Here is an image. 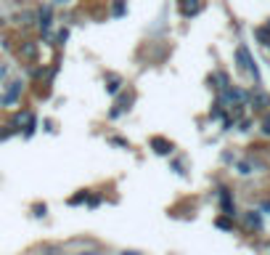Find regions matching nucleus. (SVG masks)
Instances as JSON below:
<instances>
[{"instance_id":"obj_1","label":"nucleus","mask_w":270,"mask_h":255,"mask_svg":"<svg viewBox=\"0 0 270 255\" xmlns=\"http://www.w3.org/2000/svg\"><path fill=\"white\" fill-rule=\"evenodd\" d=\"M236 64H238L241 72H249L254 77V83H260V69H257V64H254V59H252V53H249L246 45H238L236 48Z\"/></svg>"},{"instance_id":"obj_2","label":"nucleus","mask_w":270,"mask_h":255,"mask_svg":"<svg viewBox=\"0 0 270 255\" xmlns=\"http://www.w3.org/2000/svg\"><path fill=\"white\" fill-rule=\"evenodd\" d=\"M37 27H40V32L45 35V40L53 43V35H51V27H53V8H51V5H43V8L37 11Z\"/></svg>"},{"instance_id":"obj_3","label":"nucleus","mask_w":270,"mask_h":255,"mask_svg":"<svg viewBox=\"0 0 270 255\" xmlns=\"http://www.w3.org/2000/svg\"><path fill=\"white\" fill-rule=\"evenodd\" d=\"M133 101H135V93L130 90V93H122L119 98H117V104H114V109L109 112V120H117V117H122L125 112H130L133 109Z\"/></svg>"},{"instance_id":"obj_4","label":"nucleus","mask_w":270,"mask_h":255,"mask_svg":"<svg viewBox=\"0 0 270 255\" xmlns=\"http://www.w3.org/2000/svg\"><path fill=\"white\" fill-rule=\"evenodd\" d=\"M149 146H151L154 154H159V157H169V154L175 152V144L169 141V138H164V136H154L149 141Z\"/></svg>"},{"instance_id":"obj_5","label":"nucleus","mask_w":270,"mask_h":255,"mask_svg":"<svg viewBox=\"0 0 270 255\" xmlns=\"http://www.w3.org/2000/svg\"><path fill=\"white\" fill-rule=\"evenodd\" d=\"M21 80H13V83H8V88H5V93L0 96V104H16V98L21 96Z\"/></svg>"},{"instance_id":"obj_6","label":"nucleus","mask_w":270,"mask_h":255,"mask_svg":"<svg viewBox=\"0 0 270 255\" xmlns=\"http://www.w3.org/2000/svg\"><path fill=\"white\" fill-rule=\"evenodd\" d=\"M202 8H204V0H180V13L186 19H194Z\"/></svg>"},{"instance_id":"obj_7","label":"nucleus","mask_w":270,"mask_h":255,"mask_svg":"<svg viewBox=\"0 0 270 255\" xmlns=\"http://www.w3.org/2000/svg\"><path fill=\"white\" fill-rule=\"evenodd\" d=\"M217 197H220V207H222V213L225 215H230V218H233L236 215V205H233V194H230V191L222 186L220 191H217Z\"/></svg>"},{"instance_id":"obj_8","label":"nucleus","mask_w":270,"mask_h":255,"mask_svg":"<svg viewBox=\"0 0 270 255\" xmlns=\"http://www.w3.org/2000/svg\"><path fill=\"white\" fill-rule=\"evenodd\" d=\"M122 88H125V80H122L119 75H114V72H109V75H106V93L117 98Z\"/></svg>"},{"instance_id":"obj_9","label":"nucleus","mask_w":270,"mask_h":255,"mask_svg":"<svg viewBox=\"0 0 270 255\" xmlns=\"http://www.w3.org/2000/svg\"><path fill=\"white\" fill-rule=\"evenodd\" d=\"M244 226H246V231H260L262 229V213L260 210H246L244 213Z\"/></svg>"},{"instance_id":"obj_10","label":"nucleus","mask_w":270,"mask_h":255,"mask_svg":"<svg viewBox=\"0 0 270 255\" xmlns=\"http://www.w3.org/2000/svg\"><path fill=\"white\" fill-rule=\"evenodd\" d=\"M249 106H252V109H268V106H270V96L265 93V90H254V93L249 96Z\"/></svg>"},{"instance_id":"obj_11","label":"nucleus","mask_w":270,"mask_h":255,"mask_svg":"<svg viewBox=\"0 0 270 255\" xmlns=\"http://www.w3.org/2000/svg\"><path fill=\"white\" fill-rule=\"evenodd\" d=\"M29 114H32V112H27V109H21V112H16V114H13V117H11V122H8V130H11V133H16V130H21V128L27 125Z\"/></svg>"},{"instance_id":"obj_12","label":"nucleus","mask_w":270,"mask_h":255,"mask_svg":"<svg viewBox=\"0 0 270 255\" xmlns=\"http://www.w3.org/2000/svg\"><path fill=\"white\" fill-rule=\"evenodd\" d=\"M19 56H21V59H27V61H35V59H37V43L24 40V43L19 45Z\"/></svg>"},{"instance_id":"obj_13","label":"nucleus","mask_w":270,"mask_h":255,"mask_svg":"<svg viewBox=\"0 0 270 255\" xmlns=\"http://www.w3.org/2000/svg\"><path fill=\"white\" fill-rule=\"evenodd\" d=\"M210 83H212L215 88L220 90V93H222V90H228V88H230V80H228V75H225V72H215V75L210 77Z\"/></svg>"},{"instance_id":"obj_14","label":"nucleus","mask_w":270,"mask_h":255,"mask_svg":"<svg viewBox=\"0 0 270 255\" xmlns=\"http://www.w3.org/2000/svg\"><path fill=\"white\" fill-rule=\"evenodd\" d=\"M125 13H127V0H114L111 3V16L119 19V16H125Z\"/></svg>"},{"instance_id":"obj_15","label":"nucleus","mask_w":270,"mask_h":255,"mask_svg":"<svg viewBox=\"0 0 270 255\" xmlns=\"http://www.w3.org/2000/svg\"><path fill=\"white\" fill-rule=\"evenodd\" d=\"M254 35H257V40L262 45H268V48H270V29L268 27H257V29H254Z\"/></svg>"},{"instance_id":"obj_16","label":"nucleus","mask_w":270,"mask_h":255,"mask_svg":"<svg viewBox=\"0 0 270 255\" xmlns=\"http://www.w3.org/2000/svg\"><path fill=\"white\" fill-rule=\"evenodd\" d=\"M35 130H37V117H35V114H29V120H27V125H24V138H32Z\"/></svg>"},{"instance_id":"obj_17","label":"nucleus","mask_w":270,"mask_h":255,"mask_svg":"<svg viewBox=\"0 0 270 255\" xmlns=\"http://www.w3.org/2000/svg\"><path fill=\"white\" fill-rule=\"evenodd\" d=\"M88 197H90V191H80V194L69 197V205H72V207H77V205H85V202H88Z\"/></svg>"},{"instance_id":"obj_18","label":"nucleus","mask_w":270,"mask_h":255,"mask_svg":"<svg viewBox=\"0 0 270 255\" xmlns=\"http://www.w3.org/2000/svg\"><path fill=\"white\" fill-rule=\"evenodd\" d=\"M43 255H66V253H64V247H61V245H45Z\"/></svg>"},{"instance_id":"obj_19","label":"nucleus","mask_w":270,"mask_h":255,"mask_svg":"<svg viewBox=\"0 0 270 255\" xmlns=\"http://www.w3.org/2000/svg\"><path fill=\"white\" fill-rule=\"evenodd\" d=\"M215 226L222 229V231H230V229H233V221H230V215H225V218H217V221H215Z\"/></svg>"},{"instance_id":"obj_20","label":"nucleus","mask_w":270,"mask_h":255,"mask_svg":"<svg viewBox=\"0 0 270 255\" xmlns=\"http://www.w3.org/2000/svg\"><path fill=\"white\" fill-rule=\"evenodd\" d=\"M32 19H35V13H32V11L19 13V24H21V27H32Z\"/></svg>"},{"instance_id":"obj_21","label":"nucleus","mask_w":270,"mask_h":255,"mask_svg":"<svg viewBox=\"0 0 270 255\" xmlns=\"http://www.w3.org/2000/svg\"><path fill=\"white\" fill-rule=\"evenodd\" d=\"M109 144L122 146V149H130V141H127V138H122V136H111V138H109Z\"/></svg>"},{"instance_id":"obj_22","label":"nucleus","mask_w":270,"mask_h":255,"mask_svg":"<svg viewBox=\"0 0 270 255\" xmlns=\"http://www.w3.org/2000/svg\"><path fill=\"white\" fill-rule=\"evenodd\" d=\"M69 40V29H58V35H56V43L53 45H64Z\"/></svg>"},{"instance_id":"obj_23","label":"nucleus","mask_w":270,"mask_h":255,"mask_svg":"<svg viewBox=\"0 0 270 255\" xmlns=\"http://www.w3.org/2000/svg\"><path fill=\"white\" fill-rule=\"evenodd\" d=\"M236 170H238L241 175H249V173H252V162H238Z\"/></svg>"},{"instance_id":"obj_24","label":"nucleus","mask_w":270,"mask_h":255,"mask_svg":"<svg viewBox=\"0 0 270 255\" xmlns=\"http://www.w3.org/2000/svg\"><path fill=\"white\" fill-rule=\"evenodd\" d=\"M260 130H262L265 136H270V112L265 114V120H262V128H260Z\"/></svg>"},{"instance_id":"obj_25","label":"nucleus","mask_w":270,"mask_h":255,"mask_svg":"<svg viewBox=\"0 0 270 255\" xmlns=\"http://www.w3.org/2000/svg\"><path fill=\"white\" fill-rule=\"evenodd\" d=\"M172 170H175L177 175H186V170H183V162H180V160H175V162H172Z\"/></svg>"},{"instance_id":"obj_26","label":"nucleus","mask_w":270,"mask_h":255,"mask_svg":"<svg viewBox=\"0 0 270 255\" xmlns=\"http://www.w3.org/2000/svg\"><path fill=\"white\" fill-rule=\"evenodd\" d=\"M45 213H48V205H35V215H37V218H43Z\"/></svg>"},{"instance_id":"obj_27","label":"nucleus","mask_w":270,"mask_h":255,"mask_svg":"<svg viewBox=\"0 0 270 255\" xmlns=\"http://www.w3.org/2000/svg\"><path fill=\"white\" fill-rule=\"evenodd\" d=\"M88 205H90V207H98V205H101V197L90 194V197H88Z\"/></svg>"},{"instance_id":"obj_28","label":"nucleus","mask_w":270,"mask_h":255,"mask_svg":"<svg viewBox=\"0 0 270 255\" xmlns=\"http://www.w3.org/2000/svg\"><path fill=\"white\" fill-rule=\"evenodd\" d=\"M43 130H48V133H53V130H56V128H53V120H43Z\"/></svg>"},{"instance_id":"obj_29","label":"nucleus","mask_w":270,"mask_h":255,"mask_svg":"<svg viewBox=\"0 0 270 255\" xmlns=\"http://www.w3.org/2000/svg\"><path fill=\"white\" fill-rule=\"evenodd\" d=\"M249 125H252L249 120H241V122H238V130H244V133H246V130H249Z\"/></svg>"},{"instance_id":"obj_30","label":"nucleus","mask_w":270,"mask_h":255,"mask_svg":"<svg viewBox=\"0 0 270 255\" xmlns=\"http://www.w3.org/2000/svg\"><path fill=\"white\" fill-rule=\"evenodd\" d=\"M77 255H104L101 250H82V253H77Z\"/></svg>"},{"instance_id":"obj_31","label":"nucleus","mask_w":270,"mask_h":255,"mask_svg":"<svg viewBox=\"0 0 270 255\" xmlns=\"http://www.w3.org/2000/svg\"><path fill=\"white\" fill-rule=\"evenodd\" d=\"M5 75H8V64H0V80H3Z\"/></svg>"},{"instance_id":"obj_32","label":"nucleus","mask_w":270,"mask_h":255,"mask_svg":"<svg viewBox=\"0 0 270 255\" xmlns=\"http://www.w3.org/2000/svg\"><path fill=\"white\" fill-rule=\"evenodd\" d=\"M260 213H268V215H270V199H268V202H262V207H260Z\"/></svg>"},{"instance_id":"obj_33","label":"nucleus","mask_w":270,"mask_h":255,"mask_svg":"<svg viewBox=\"0 0 270 255\" xmlns=\"http://www.w3.org/2000/svg\"><path fill=\"white\" fill-rule=\"evenodd\" d=\"M122 255H141V253H138V250H125Z\"/></svg>"},{"instance_id":"obj_34","label":"nucleus","mask_w":270,"mask_h":255,"mask_svg":"<svg viewBox=\"0 0 270 255\" xmlns=\"http://www.w3.org/2000/svg\"><path fill=\"white\" fill-rule=\"evenodd\" d=\"M53 3H69V0H53Z\"/></svg>"}]
</instances>
